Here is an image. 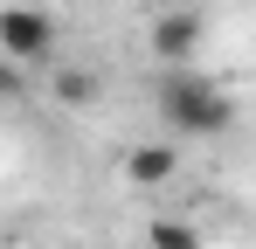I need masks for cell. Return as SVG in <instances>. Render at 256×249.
<instances>
[{
    "label": "cell",
    "instance_id": "obj_1",
    "mask_svg": "<svg viewBox=\"0 0 256 249\" xmlns=\"http://www.w3.org/2000/svg\"><path fill=\"white\" fill-rule=\"evenodd\" d=\"M152 111L173 138H228L236 132V97L222 90V76H208L201 62L194 70H160L152 83Z\"/></svg>",
    "mask_w": 256,
    "mask_h": 249
},
{
    "label": "cell",
    "instance_id": "obj_2",
    "mask_svg": "<svg viewBox=\"0 0 256 249\" xmlns=\"http://www.w3.org/2000/svg\"><path fill=\"white\" fill-rule=\"evenodd\" d=\"M0 56L14 70H42L56 56V14L35 7V0H7L0 7Z\"/></svg>",
    "mask_w": 256,
    "mask_h": 249
},
{
    "label": "cell",
    "instance_id": "obj_3",
    "mask_svg": "<svg viewBox=\"0 0 256 249\" xmlns=\"http://www.w3.org/2000/svg\"><path fill=\"white\" fill-rule=\"evenodd\" d=\"M152 62L160 70H194V56L208 48V21L194 14V7H173V14H160L152 21Z\"/></svg>",
    "mask_w": 256,
    "mask_h": 249
},
{
    "label": "cell",
    "instance_id": "obj_4",
    "mask_svg": "<svg viewBox=\"0 0 256 249\" xmlns=\"http://www.w3.org/2000/svg\"><path fill=\"white\" fill-rule=\"evenodd\" d=\"M173 173H180V152H173L166 138H138V146L125 152V187H138V194L166 187Z\"/></svg>",
    "mask_w": 256,
    "mask_h": 249
},
{
    "label": "cell",
    "instance_id": "obj_5",
    "mask_svg": "<svg viewBox=\"0 0 256 249\" xmlns=\"http://www.w3.org/2000/svg\"><path fill=\"white\" fill-rule=\"evenodd\" d=\"M48 90H56L62 104H76V111H84V104H97V97H104V76H97V70H56V76H48Z\"/></svg>",
    "mask_w": 256,
    "mask_h": 249
},
{
    "label": "cell",
    "instance_id": "obj_6",
    "mask_svg": "<svg viewBox=\"0 0 256 249\" xmlns=\"http://www.w3.org/2000/svg\"><path fill=\"white\" fill-rule=\"evenodd\" d=\"M146 249H201V228L180 214H152L146 222Z\"/></svg>",
    "mask_w": 256,
    "mask_h": 249
},
{
    "label": "cell",
    "instance_id": "obj_7",
    "mask_svg": "<svg viewBox=\"0 0 256 249\" xmlns=\"http://www.w3.org/2000/svg\"><path fill=\"white\" fill-rule=\"evenodd\" d=\"M21 90H28V76H21V70L0 56V97H21Z\"/></svg>",
    "mask_w": 256,
    "mask_h": 249
}]
</instances>
